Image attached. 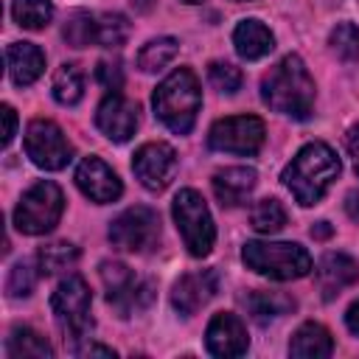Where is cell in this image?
<instances>
[{"label": "cell", "instance_id": "6da1fadb", "mask_svg": "<svg viewBox=\"0 0 359 359\" xmlns=\"http://www.w3.org/2000/svg\"><path fill=\"white\" fill-rule=\"evenodd\" d=\"M314 79L297 53L283 56L264 79H261V98L269 109L289 115L294 121H306L314 112Z\"/></svg>", "mask_w": 359, "mask_h": 359}, {"label": "cell", "instance_id": "7a4b0ae2", "mask_svg": "<svg viewBox=\"0 0 359 359\" xmlns=\"http://www.w3.org/2000/svg\"><path fill=\"white\" fill-rule=\"evenodd\" d=\"M339 157L337 151L328 146V143H306L294 157L292 163L283 168L280 180L283 185L292 191V196L297 199V205L303 208H311L317 205L325 191L334 185V180L339 177Z\"/></svg>", "mask_w": 359, "mask_h": 359}, {"label": "cell", "instance_id": "3957f363", "mask_svg": "<svg viewBox=\"0 0 359 359\" xmlns=\"http://www.w3.org/2000/svg\"><path fill=\"white\" fill-rule=\"evenodd\" d=\"M154 115L174 132V135H188L196 123V112L202 107V90L199 79L191 67H177L171 70L154 90L151 95Z\"/></svg>", "mask_w": 359, "mask_h": 359}, {"label": "cell", "instance_id": "277c9868", "mask_svg": "<svg viewBox=\"0 0 359 359\" xmlns=\"http://www.w3.org/2000/svg\"><path fill=\"white\" fill-rule=\"evenodd\" d=\"M241 261L255 275L269 280H297L311 272V255L294 241H247Z\"/></svg>", "mask_w": 359, "mask_h": 359}, {"label": "cell", "instance_id": "5b68a950", "mask_svg": "<svg viewBox=\"0 0 359 359\" xmlns=\"http://www.w3.org/2000/svg\"><path fill=\"white\" fill-rule=\"evenodd\" d=\"M90 303H93V294H90V286L81 275L62 278L56 292L50 294L53 323L62 331L65 342H70V351H76L81 345V339H87V334L93 331Z\"/></svg>", "mask_w": 359, "mask_h": 359}, {"label": "cell", "instance_id": "8992f818", "mask_svg": "<svg viewBox=\"0 0 359 359\" xmlns=\"http://www.w3.org/2000/svg\"><path fill=\"white\" fill-rule=\"evenodd\" d=\"M62 210H65L62 188L50 180H39L20 196L14 208V227L25 236H45L59 224Z\"/></svg>", "mask_w": 359, "mask_h": 359}, {"label": "cell", "instance_id": "52a82bcc", "mask_svg": "<svg viewBox=\"0 0 359 359\" xmlns=\"http://www.w3.org/2000/svg\"><path fill=\"white\" fill-rule=\"evenodd\" d=\"M171 216H174V224H177L188 252L194 258H205L213 250L216 227H213V216H210L202 194H196L194 188H182L171 202Z\"/></svg>", "mask_w": 359, "mask_h": 359}, {"label": "cell", "instance_id": "ba28073f", "mask_svg": "<svg viewBox=\"0 0 359 359\" xmlns=\"http://www.w3.org/2000/svg\"><path fill=\"white\" fill-rule=\"evenodd\" d=\"M98 275H101V283L107 289V303L118 311V317H132L135 311L146 309L154 297L151 280L137 278L121 261H104Z\"/></svg>", "mask_w": 359, "mask_h": 359}, {"label": "cell", "instance_id": "9c48e42d", "mask_svg": "<svg viewBox=\"0 0 359 359\" xmlns=\"http://www.w3.org/2000/svg\"><path fill=\"white\" fill-rule=\"evenodd\" d=\"M107 236H109L115 250L149 252L160 241V216L151 208H146V205L126 208L123 213H118L109 222V233Z\"/></svg>", "mask_w": 359, "mask_h": 359}, {"label": "cell", "instance_id": "30bf717a", "mask_svg": "<svg viewBox=\"0 0 359 359\" xmlns=\"http://www.w3.org/2000/svg\"><path fill=\"white\" fill-rule=\"evenodd\" d=\"M25 154L34 165L45 171H59L73 160V146L53 121L34 118L25 129Z\"/></svg>", "mask_w": 359, "mask_h": 359}, {"label": "cell", "instance_id": "8fae6325", "mask_svg": "<svg viewBox=\"0 0 359 359\" xmlns=\"http://www.w3.org/2000/svg\"><path fill=\"white\" fill-rule=\"evenodd\" d=\"M264 137H266V126L261 118L233 115L210 126L208 146L213 151H227V154H255L264 146Z\"/></svg>", "mask_w": 359, "mask_h": 359}, {"label": "cell", "instance_id": "7c38bea8", "mask_svg": "<svg viewBox=\"0 0 359 359\" xmlns=\"http://www.w3.org/2000/svg\"><path fill=\"white\" fill-rule=\"evenodd\" d=\"M132 171L146 191L160 194L177 174V151L163 140L143 143L132 157Z\"/></svg>", "mask_w": 359, "mask_h": 359}, {"label": "cell", "instance_id": "4fadbf2b", "mask_svg": "<svg viewBox=\"0 0 359 359\" xmlns=\"http://www.w3.org/2000/svg\"><path fill=\"white\" fill-rule=\"evenodd\" d=\"M140 123V107L121 93H107L95 109V126L112 143H126Z\"/></svg>", "mask_w": 359, "mask_h": 359}, {"label": "cell", "instance_id": "5bb4252c", "mask_svg": "<svg viewBox=\"0 0 359 359\" xmlns=\"http://www.w3.org/2000/svg\"><path fill=\"white\" fill-rule=\"evenodd\" d=\"M73 180H76L79 191H81L90 202H95V205L115 202V199H121V194H123V185H121L118 174H115L101 157H95V154H90V157H84V160L79 163Z\"/></svg>", "mask_w": 359, "mask_h": 359}, {"label": "cell", "instance_id": "9a60e30c", "mask_svg": "<svg viewBox=\"0 0 359 359\" xmlns=\"http://www.w3.org/2000/svg\"><path fill=\"white\" fill-rule=\"evenodd\" d=\"M219 289V275L216 269H196L182 275L174 286H171V306L180 317H191L196 314L202 306H208V300L216 294Z\"/></svg>", "mask_w": 359, "mask_h": 359}, {"label": "cell", "instance_id": "2e32d148", "mask_svg": "<svg viewBox=\"0 0 359 359\" xmlns=\"http://www.w3.org/2000/svg\"><path fill=\"white\" fill-rule=\"evenodd\" d=\"M205 345L213 356H241L250 345L247 339V328L244 323L230 314V311H219L213 314V320L208 323L205 331Z\"/></svg>", "mask_w": 359, "mask_h": 359}, {"label": "cell", "instance_id": "e0dca14e", "mask_svg": "<svg viewBox=\"0 0 359 359\" xmlns=\"http://www.w3.org/2000/svg\"><path fill=\"white\" fill-rule=\"evenodd\" d=\"M210 185H213V194L222 208H238L255 191L258 174H255V168H247V165H230V168H219L210 180Z\"/></svg>", "mask_w": 359, "mask_h": 359}, {"label": "cell", "instance_id": "ac0fdd59", "mask_svg": "<svg viewBox=\"0 0 359 359\" xmlns=\"http://www.w3.org/2000/svg\"><path fill=\"white\" fill-rule=\"evenodd\" d=\"M359 280V264L345 252H325L317 264V286L323 300H334L342 289Z\"/></svg>", "mask_w": 359, "mask_h": 359}, {"label": "cell", "instance_id": "d6986e66", "mask_svg": "<svg viewBox=\"0 0 359 359\" xmlns=\"http://www.w3.org/2000/svg\"><path fill=\"white\" fill-rule=\"evenodd\" d=\"M6 65H8V76L17 87H28L34 84L42 70H45V53L34 45V42H11L6 48Z\"/></svg>", "mask_w": 359, "mask_h": 359}, {"label": "cell", "instance_id": "ffe728a7", "mask_svg": "<svg viewBox=\"0 0 359 359\" xmlns=\"http://www.w3.org/2000/svg\"><path fill=\"white\" fill-rule=\"evenodd\" d=\"M233 45H236V53L241 59L255 62V59H264L275 48V36L261 20L250 17V20H241L233 28Z\"/></svg>", "mask_w": 359, "mask_h": 359}, {"label": "cell", "instance_id": "44dd1931", "mask_svg": "<svg viewBox=\"0 0 359 359\" xmlns=\"http://www.w3.org/2000/svg\"><path fill=\"white\" fill-rule=\"evenodd\" d=\"M331 351H334V339L328 328L320 323H303L289 342V353L297 359H323L331 356Z\"/></svg>", "mask_w": 359, "mask_h": 359}, {"label": "cell", "instance_id": "7402d4cb", "mask_svg": "<svg viewBox=\"0 0 359 359\" xmlns=\"http://www.w3.org/2000/svg\"><path fill=\"white\" fill-rule=\"evenodd\" d=\"M247 303V311L255 323H272V320H280L283 314L294 311V297L283 294V292H264V289H255L244 297Z\"/></svg>", "mask_w": 359, "mask_h": 359}, {"label": "cell", "instance_id": "603a6c76", "mask_svg": "<svg viewBox=\"0 0 359 359\" xmlns=\"http://www.w3.org/2000/svg\"><path fill=\"white\" fill-rule=\"evenodd\" d=\"M6 353L11 359H48L53 356V348L48 345V339L42 334H36L34 328L28 325H14L8 331V339H6Z\"/></svg>", "mask_w": 359, "mask_h": 359}, {"label": "cell", "instance_id": "cb8c5ba5", "mask_svg": "<svg viewBox=\"0 0 359 359\" xmlns=\"http://www.w3.org/2000/svg\"><path fill=\"white\" fill-rule=\"evenodd\" d=\"M50 93H53V98H56L62 107H76V104L84 98V73H81V67L73 65V62H65V65L53 73Z\"/></svg>", "mask_w": 359, "mask_h": 359}, {"label": "cell", "instance_id": "d4e9b609", "mask_svg": "<svg viewBox=\"0 0 359 359\" xmlns=\"http://www.w3.org/2000/svg\"><path fill=\"white\" fill-rule=\"evenodd\" d=\"M76 261H79V247L70 241H50L45 247H39V252H36V269L45 278L65 272V269H73Z\"/></svg>", "mask_w": 359, "mask_h": 359}, {"label": "cell", "instance_id": "484cf974", "mask_svg": "<svg viewBox=\"0 0 359 359\" xmlns=\"http://www.w3.org/2000/svg\"><path fill=\"white\" fill-rule=\"evenodd\" d=\"M177 50H180V42H177L174 36L149 39V42L140 48V53H137V67H140L143 73H157V70H163L165 65L174 62Z\"/></svg>", "mask_w": 359, "mask_h": 359}, {"label": "cell", "instance_id": "4316f807", "mask_svg": "<svg viewBox=\"0 0 359 359\" xmlns=\"http://www.w3.org/2000/svg\"><path fill=\"white\" fill-rule=\"evenodd\" d=\"M11 17L25 31H42L53 20V3L50 0H14Z\"/></svg>", "mask_w": 359, "mask_h": 359}, {"label": "cell", "instance_id": "83f0119b", "mask_svg": "<svg viewBox=\"0 0 359 359\" xmlns=\"http://www.w3.org/2000/svg\"><path fill=\"white\" fill-rule=\"evenodd\" d=\"M129 20L118 11H104L95 14V45L101 48H121L129 39Z\"/></svg>", "mask_w": 359, "mask_h": 359}, {"label": "cell", "instance_id": "f1b7e54d", "mask_svg": "<svg viewBox=\"0 0 359 359\" xmlns=\"http://www.w3.org/2000/svg\"><path fill=\"white\" fill-rule=\"evenodd\" d=\"M62 36L70 48H87L95 45V14L90 11H70L65 25H62Z\"/></svg>", "mask_w": 359, "mask_h": 359}, {"label": "cell", "instance_id": "f546056e", "mask_svg": "<svg viewBox=\"0 0 359 359\" xmlns=\"http://www.w3.org/2000/svg\"><path fill=\"white\" fill-rule=\"evenodd\" d=\"M250 224H252V230H258V233H278L283 224H286V210H283V205L278 202V199H272V196H266V199H258L255 205H252V210H250Z\"/></svg>", "mask_w": 359, "mask_h": 359}, {"label": "cell", "instance_id": "4dcf8cb0", "mask_svg": "<svg viewBox=\"0 0 359 359\" xmlns=\"http://www.w3.org/2000/svg\"><path fill=\"white\" fill-rule=\"evenodd\" d=\"M328 45L334 50L337 59L342 62H353L359 59V28L353 22H339L331 28L328 34Z\"/></svg>", "mask_w": 359, "mask_h": 359}, {"label": "cell", "instance_id": "1f68e13d", "mask_svg": "<svg viewBox=\"0 0 359 359\" xmlns=\"http://www.w3.org/2000/svg\"><path fill=\"white\" fill-rule=\"evenodd\" d=\"M208 81L219 90V93H227L233 95L238 87H241V70L230 62H210L208 65Z\"/></svg>", "mask_w": 359, "mask_h": 359}, {"label": "cell", "instance_id": "d6a6232c", "mask_svg": "<svg viewBox=\"0 0 359 359\" xmlns=\"http://www.w3.org/2000/svg\"><path fill=\"white\" fill-rule=\"evenodd\" d=\"M39 272V269H36ZM36 272L28 261H20L11 266L8 272V280H6V292L8 297H28L34 292V283H36Z\"/></svg>", "mask_w": 359, "mask_h": 359}, {"label": "cell", "instance_id": "836d02e7", "mask_svg": "<svg viewBox=\"0 0 359 359\" xmlns=\"http://www.w3.org/2000/svg\"><path fill=\"white\" fill-rule=\"evenodd\" d=\"M95 79L109 90V93H121L123 87V67L118 59H101L95 67Z\"/></svg>", "mask_w": 359, "mask_h": 359}, {"label": "cell", "instance_id": "e575fe53", "mask_svg": "<svg viewBox=\"0 0 359 359\" xmlns=\"http://www.w3.org/2000/svg\"><path fill=\"white\" fill-rule=\"evenodd\" d=\"M0 115H3V146H8L14 140V135H17V112L8 104H3Z\"/></svg>", "mask_w": 359, "mask_h": 359}, {"label": "cell", "instance_id": "d590c367", "mask_svg": "<svg viewBox=\"0 0 359 359\" xmlns=\"http://www.w3.org/2000/svg\"><path fill=\"white\" fill-rule=\"evenodd\" d=\"M345 149L351 154V163H353V171L359 174V123H353L345 135Z\"/></svg>", "mask_w": 359, "mask_h": 359}, {"label": "cell", "instance_id": "8d00e7d4", "mask_svg": "<svg viewBox=\"0 0 359 359\" xmlns=\"http://www.w3.org/2000/svg\"><path fill=\"white\" fill-rule=\"evenodd\" d=\"M73 353H79V356H104V359H115V351H112V348H107V345H98V342L79 345Z\"/></svg>", "mask_w": 359, "mask_h": 359}, {"label": "cell", "instance_id": "74e56055", "mask_svg": "<svg viewBox=\"0 0 359 359\" xmlns=\"http://www.w3.org/2000/svg\"><path fill=\"white\" fill-rule=\"evenodd\" d=\"M345 213H348L353 222H359V188L345 196Z\"/></svg>", "mask_w": 359, "mask_h": 359}, {"label": "cell", "instance_id": "f35d334b", "mask_svg": "<svg viewBox=\"0 0 359 359\" xmlns=\"http://www.w3.org/2000/svg\"><path fill=\"white\" fill-rule=\"evenodd\" d=\"M345 323H348V328H351V331L359 337V300H356V303H353V306L345 311Z\"/></svg>", "mask_w": 359, "mask_h": 359}, {"label": "cell", "instance_id": "ab89813d", "mask_svg": "<svg viewBox=\"0 0 359 359\" xmlns=\"http://www.w3.org/2000/svg\"><path fill=\"white\" fill-rule=\"evenodd\" d=\"M311 236H314V238H325V236H331V227H328V222H317V224L311 227Z\"/></svg>", "mask_w": 359, "mask_h": 359}, {"label": "cell", "instance_id": "60d3db41", "mask_svg": "<svg viewBox=\"0 0 359 359\" xmlns=\"http://www.w3.org/2000/svg\"><path fill=\"white\" fill-rule=\"evenodd\" d=\"M182 3H202V0H182Z\"/></svg>", "mask_w": 359, "mask_h": 359}, {"label": "cell", "instance_id": "b9f144b4", "mask_svg": "<svg viewBox=\"0 0 359 359\" xmlns=\"http://www.w3.org/2000/svg\"><path fill=\"white\" fill-rule=\"evenodd\" d=\"M236 3H241V0H236Z\"/></svg>", "mask_w": 359, "mask_h": 359}]
</instances>
